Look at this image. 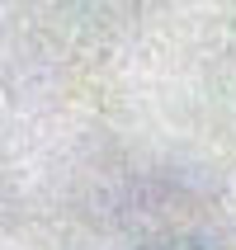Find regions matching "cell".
Segmentation results:
<instances>
[{
	"instance_id": "1",
	"label": "cell",
	"mask_w": 236,
	"mask_h": 250,
	"mask_svg": "<svg viewBox=\"0 0 236 250\" xmlns=\"http://www.w3.org/2000/svg\"><path fill=\"white\" fill-rule=\"evenodd\" d=\"M166 250H194V246H166Z\"/></svg>"
}]
</instances>
